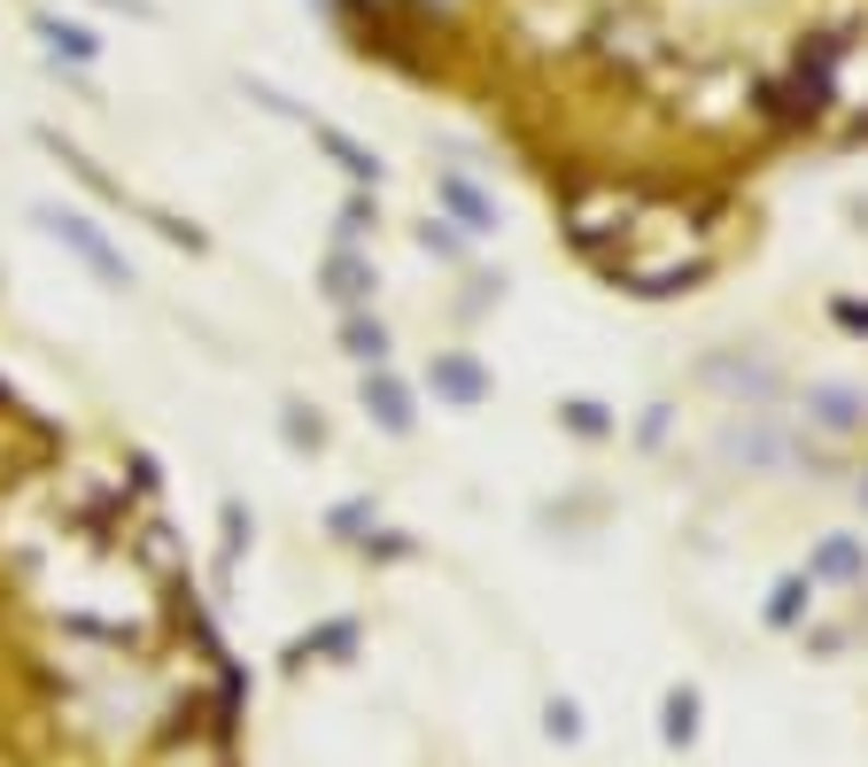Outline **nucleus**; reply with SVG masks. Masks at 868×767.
Returning <instances> with one entry per match:
<instances>
[{
  "mask_svg": "<svg viewBox=\"0 0 868 767\" xmlns=\"http://www.w3.org/2000/svg\"><path fill=\"white\" fill-rule=\"evenodd\" d=\"M566 426H574V435H605V426H613V418H605L597 403H566Z\"/></svg>",
  "mask_w": 868,
  "mask_h": 767,
  "instance_id": "ddd939ff",
  "label": "nucleus"
},
{
  "mask_svg": "<svg viewBox=\"0 0 868 767\" xmlns=\"http://www.w3.org/2000/svg\"><path fill=\"white\" fill-rule=\"evenodd\" d=\"M690 736H699V698L675 691V698H667V744H690Z\"/></svg>",
  "mask_w": 868,
  "mask_h": 767,
  "instance_id": "0eeeda50",
  "label": "nucleus"
},
{
  "mask_svg": "<svg viewBox=\"0 0 868 767\" xmlns=\"http://www.w3.org/2000/svg\"><path fill=\"white\" fill-rule=\"evenodd\" d=\"M814 574H860V543H830V551L814 558Z\"/></svg>",
  "mask_w": 868,
  "mask_h": 767,
  "instance_id": "f8f14e48",
  "label": "nucleus"
},
{
  "mask_svg": "<svg viewBox=\"0 0 868 767\" xmlns=\"http://www.w3.org/2000/svg\"><path fill=\"white\" fill-rule=\"evenodd\" d=\"M814 403H822V426H860V396H845V388H822Z\"/></svg>",
  "mask_w": 868,
  "mask_h": 767,
  "instance_id": "9b49d317",
  "label": "nucleus"
},
{
  "mask_svg": "<svg viewBox=\"0 0 868 767\" xmlns=\"http://www.w3.org/2000/svg\"><path fill=\"white\" fill-rule=\"evenodd\" d=\"M47 225H55V240H70V248H78V256H85V264H94L109 287H132V272L109 256V240H102L94 225H85V217H70V210H47Z\"/></svg>",
  "mask_w": 868,
  "mask_h": 767,
  "instance_id": "f257e3e1",
  "label": "nucleus"
},
{
  "mask_svg": "<svg viewBox=\"0 0 868 767\" xmlns=\"http://www.w3.org/2000/svg\"><path fill=\"white\" fill-rule=\"evenodd\" d=\"M365 225H373V202H365V194H350V210H341V233H350V240H357Z\"/></svg>",
  "mask_w": 868,
  "mask_h": 767,
  "instance_id": "4468645a",
  "label": "nucleus"
},
{
  "mask_svg": "<svg viewBox=\"0 0 868 767\" xmlns=\"http://www.w3.org/2000/svg\"><path fill=\"white\" fill-rule=\"evenodd\" d=\"M807 597H814V581H799V574H791L784 589H775V605H767V621H775V628H791V621H799V605H807Z\"/></svg>",
  "mask_w": 868,
  "mask_h": 767,
  "instance_id": "6e6552de",
  "label": "nucleus"
},
{
  "mask_svg": "<svg viewBox=\"0 0 868 767\" xmlns=\"http://www.w3.org/2000/svg\"><path fill=\"white\" fill-rule=\"evenodd\" d=\"M365 411H373V418L388 426V435H411V396H403V388H396V380H388L380 365L365 373Z\"/></svg>",
  "mask_w": 868,
  "mask_h": 767,
  "instance_id": "f03ea898",
  "label": "nucleus"
},
{
  "mask_svg": "<svg viewBox=\"0 0 868 767\" xmlns=\"http://www.w3.org/2000/svg\"><path fill=\"white\" fill-rule=\"evenodd\" d=\"M443 202H450V210L466 217V233H489V225H496V210H489V202H481V194H473L466 179H443Z\"/></svg>",
  "mask_w": 868,
  "mask_h": 767,
  "instance_id": "39448f33",
  "label": "nucleus"
},
{
  "mask_svg": "<svg viewBox=\"0 0 868 767\" xmlns=\"http://www.w3.org/2000/svg\"><path fill=\"white\" fill-rule=\"evenodd\" d=\"M326 287H333V303H365V295H373V264L333 256V264H326Z\"/></svg>",
  "mask_w": 868,
  "mask_h": 767,
  "instance_id": "20e7f679",
  "label": "nucleus"
},
{
  "mask_svg": "<svg viewBox=\"0 0 868 767\" xmlns=\"http://www.w3.org/2000/svg\"><path fill=\"white\" fill-rule=\"evenodd\" d=\"M318 140H326V148L341 155V170H350V179H380V163H373V155H365L357 140H341V132H318Z\"/></svg>",
  "mask_w": 868,
  "mask_h": 767,
  "instance_id": "1a4fd4ad",
  "label": "nucleus"
},
{
  "mask_svg": "<svg viewBox=\"0 0 868 767\" xmlns=\"http://www.w3.org/2000/svg\"><path fill=\"white\" fill-rule=\"evenodd\" d=\"M341 341H350V357H357V365H380V357H388L380 318H350V333H341Z\"/></svg>",
  "mask_w": 868,
  "mask_h": 767,
  "instance_id": "423d86ee",
  "label": "nucleus"
},
{
  "mask_svg": "<svg viewBox=\"0 0 868 767\" xmlns=\"http://www.w3.org/2000/svg\"><path fill=\"white\" fill-rule=\"evenodd\" d=\"M434 388L458 396V403H481V396H489V380H481L473 357H434Z\"/></svg>",
  "mask_w": 868,
  "mask_h": 767,
  "instance_id": "7ed1b4c3",
  "label": "nucleus"
},
{
  "mask_svg": "<svg viewBox=\"0 0 868 767\" xmlns=\"http://www.w3.org/2000/svg\"><path fill=\"white\" fill-rule=\"evenodd\" d=\"M551 736H582V713H574V706H566V698H559V706H551Z\"/></svg>",
  "mask_w": 868,
  "mask_h": 767,
  "instance_id": "2eb2a0df",
  "label": "nucleus"
},
{
  "mask_svg": "<svg viewBox=\"0 0 868 767\" xmlns=\"http://www.w3.org/2000/svg\"><path fill=\"white\" fill-rule=\"evenodd\" d=\"M47 39H55V55H70V62H94V32H85V24H47Z\"/></svg>",
  "mask_w": 868,
  "mask_h": 767,
  "instance_id": "9d476101",
  "label": "nucleus"
}]
</instances>
